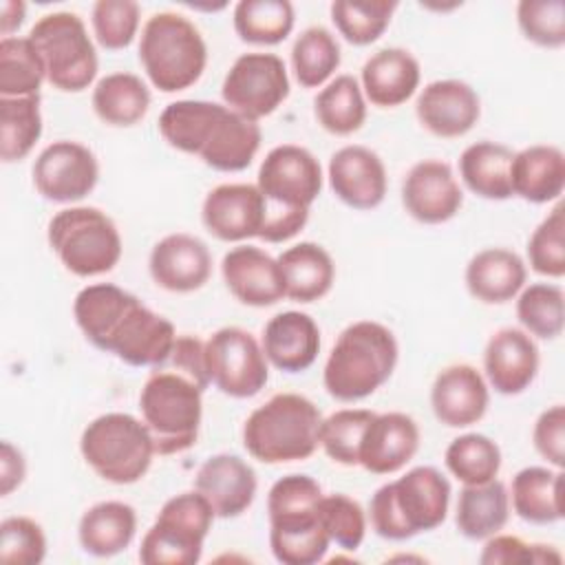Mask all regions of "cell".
Returning a JSON list of instances; mask_svg holds the SVG:
<instances>
[{"mask_svg":"<svg viewBox=\"0 0 565 565\" xmlns=\"http://www.w3.org/2000/svg\"><path fill=\"white\" fill-rule=\"evenodd\" d=\"M444 461L457 481L463 486H477L499 475L501 450L490 437L481 433H466L448 444Z\"/></svg>","mask_w":565,"mask_h":565,"instance_id":"7bdbcfd3","label":"cell"},{"mask_svg":"<svg viewBox=\"0 0 565 565\" xmlns=\"http://www.w3.org/2000/svg\"><path fill=\"white\" fill-rule=\"evenodd\" d=\"M159 132L168 146L196 154L218 172L245 170L260 148V126L225 104L179 99L159 115Z\"/></svg>","mask_w":565,"mask_h":565,"instance_id":"6da1fadb","label":"cell"},{"mask_svg":"<svg viewBox=\"0 0 565 565\" xmlns=\"http://www.w3.org/2000/svg\"><path fill=\"white\" fill-rule=\"evenodd\" d=\"M285 282V298L296 302H316L331 291L335 265L329 252L311 241L296 243L278 256Z\"/></svg>","mask_w":565,"mask_h":565,"instance_id":"1f68e13d","label":"cell"},{"mask_svg":"<svg viewBox=\"0 0 565 565\" xmlns=\"http://www.w3.org/2000/svg\"><path fill=\"white\" fill-rule=\"evenodd\" d=\"M483 369L497 393L519 395L539 373V347L523 329H499L486 344Z\"/></svg>","mask_w":565,"mask_h":565,"instance_id":"484cf974","label":"cell"},{"mask_svg":"<svg viewBox=\"0 0 565 565\" xmlns=\"http://www.w3.org/2000/svg\"><path fill=\"white\" fill-rule=\"evenodd\" d=\"M137 534V512L124 501H99L88 508L77 525V539L86 554L110 558L124 552Z\"/></svg>","mask_w":565,"mask_h":565,"instance_id":"836d02e7","label":"cell"},{"mask_svg":"<svg viewBox=\"0 0 565 565\" xmlns=\"http://www.w3.org/2000/svg\"><path fill=\"white\" fill-rule=\"evenodd\" d=\"M450 483L433 466H417L375 490L369 505L371 527L386 541H408L446 521Z\"/></svg>","mask_w":565,"mask_h":565,"instance_id":"5b68a950","label":"cell"},{"mask_svg":"<svg viewBox=\"0 0 565 565\" xmlns=\"http://www.w3.org/2000/svg\"><path fill=\"white\" fill-rule=\"evenodd\" d=\"M483 565H512V563H561L563 556L552 545L541 543H525L512 534H492L486 539L483 552L479 556Z\"/></svg>","mask_w":565,"mask_h":565,"instance_id":"f5cc1de1","label":"cell"},{"mask_svg":"<svg viewBox=\"0 0 565 565\" xmlns=\"http://www.w3.org/2000/svg\"><path fill=\"white\" fill-rule=\"evenodd\" d=\"M148 269L161 289L172 294H190L210 280L212 254L201 238L177 232L163 236L152 247Z\"/></svg>","mask_w":565,"mask_h":565,"instance_id":"d6986e66","label":"cell"},{"mask_svg":"<svg viewBox=\"0 0 565 565\" xmlns=\"http://www.w3.org/2000/svg\"><path fill=\"white\" fill-rule=\"evenodd\" d=\"M340 44L324 26L305 29L291 46V68L302 88L322 86L340 66Z\"/></svg>","mask_w":565,"mask_h":565,"instance_id":"60d3db41","label":"cell"},{"mask_svg":"<svg viewBox=\"0 0 565 565\" xmlns=\"http://www.w3.org/2000/svg\"><path fill=\"white\" fill-rule=\"evenodd\" d=\"M260 347L271 366L285 373H300L320 353V329L309 313L282 311L265 324Z\"/></svg>","mask_w":565,"mask_h":565,"instance_id":"4316f807","label":"cell"},{"mask_svg":"<svg viewBox=\"0 0 565 565\" xmlns=\"http://www.w3.org/2000/svg\"><path fill=\"white\" fill-rule=\"evenodd\" d=\"M532 441L536 452L552 463L554 468H563L565 463V408L563 404H554L545 408L534 422Z\"/></svg>","mask_w":565,"mask_h":565,"instance_id":"db71d44e","label":"cell"},{"mask_svg":"<svg viewBox=\"0 0 565 565\" xmlns=\"http://www.w3.org/2000/svg\"><path fill=\"white\" fill-rule=\"evenodd\" d=\"M139 15L141 9L132 0H97L90 13L95 40L108 51L130 46L139 29Z\"/></svg>","mask_w":565,"mask_h":565,"instance_id":"7dc6e473","label":"cell"},{"mask_svg":"<svg viewBox=\"0 0 565 565\" xmlns=\"http://www.w3.org/2000/svg\"><path fill=\"white\" fill-rule=\"evenodd\" d=\"M415 115L430 135L457 139L479 121L481 102L475 88L461 79H435L422 88Z\"/></svg>","mask_w":565,"mask_h":565,"instance_id":"ac0fdd59","label":"cell"},{"mask_svg":"<svg viewBox=\"0 0 565 565\" xmlns=\"http://www.w3.org/2000/svg\"><path fill=\"white\" fill-rule=\"evenodd\" d=\"M296 22L289 0H241L234 7V31L247 44H278Z\"/></svg>","mask_w":565,"mask_h":565,"instance_id":"ab89813d","label":"cell"},{"mask_svg":"<svg viewBox=\"0 0 565 565\" xmlns=\"http://www.w3.org/2000/svg\"><path fill=\"white\" fill-rule=\"evenodd\" d=\"M395 9V0H335L331 20L349 44L366 46L386 31Z\"/></svg>","mask_w":565,"mask_h":565,"instance_id":"f6af8a7d","label":"cell"},{"mask_svg":"<svg viewBox=\"0 0 565 565\" xmlns=\"http://www.w3.org/2000/svg\"><path fill=\"white\" fill-rule=\"evenodd\" d=\"M221 274L230 294L247 307H271L285 298L278 258L254 245H238L221 260Z\"/></svg>","mask_w":565,"mask_h":565,"instance_id":"603a6c76","label":"cell"},{"mask_svg":"<svg viewBox=\"0 0 565 565\" xmlns=\"http://www.w3.org/2000/svg\"><path fill=\"white\" fill-rule=\"evenodd\" d=\"M42 137L40 95L0 97V157L4 163L24 159Z\"/></svg>","mask_w":565,"mask_h":565,"instance_id":"f35d334b","label":"cell"},{"mask_svg":"<svg viewBox=\"0 0 565 565\" xmlns=\"http://www.w3.org/2000/svg\"><path fill=\"white\" fill-rule=\"evenodd\" d=\"M419 448L417 422L406 413H375L366 424L358 466L371 475H393L402 470Z\"/></svg>","mask_w":565,"mask_h":565,"instance_id":"44dd1931","label":"cell"},{"mask_svg":"<svg viewBox=\"0 0 565 565\" xmlns=\"http://www.w3.org/2000/svg\"><path fill=\"white\" fill-rule=\"evenodd\" d=\"M137 300L135 294L113 282H95L75 296L73 316L86 340L106 353L117 327Z\"/></svg>","mask_w":565,"mask_h":565,"instance_id":"f546056e","label":"cell"},{"mask_svg":"<svg viewBox=\"0 0 565 565\" xmlns=\"http://www.w3.org/2000/svg\"><path fill=\"white\" fill-rule=\"evenodd\" d=\"M201 221L218 241L238 243L254 238L265 223V199L252 183H221L203 199Z\"/></svg>","mask_w":565,"mask_h":565,"instance_id":"e0dca14e","label":"cell"},{"mask_svg":"<svg viewBox=\"0 0 565 565\" xmlns=\"http://www.w3.org/2000/svg\"><path fill=\"white\" fill-rule=\"evenodd\" d=\"M404 210L424 225L450 221L463 205L452 168L441 159L417 161L402 183Z\"/></svg>","mask_w":565,"mask_h":565,"instance_id":"2e32d148","label":"cell"},{"mask_svg":"<svg viewBox=\"0 0 565 565\" xmlns=\"http://www.w3.org/2000/svg\"><path fill=\"white\" fill-rule=\"evenodd\" d=\"M44 68L46 82L62 93L88 88L97 75V51L84 20L73 11L42 15L29 31Z\"/></svg>","mask_w":565,"mask_h":565,"instance_id":"8fae6325","label":"cell"},{"mask_svg":"<svg viewBox=\"0 0 565 565\" xmlns=\"http://www.w3.org/2000/svg\"><path fill=\"white\" fill-rule=\"evenodd\" d=\"M516 318L523 331L541 338L554 340L565 327V294L558 285L534 282L516 294Z\"/></svg>","mask_w":565,"mask_h":565,"instance_id":"ee69618b","label":"cell"},{"mask_svg":"<svg viewBox=\"0 0 565 565\" xmlns=\"http://www.w3.org/2000/svg\"><path fill=\"white\" fill-rule=\"evenodd\" d=\"M362 93L373 106L395 108L408 102L422 79L415 55L399 46L380 49L362 66Z\"/></svg>","mask_w":565,"mask_h":565,"instance_id":"83f0119b","label":"cell"},{"mask_svg":"<svg viewBox=\"0 0 565 565\" xmlns=\"http://www.w3.org/2000/svg\"><path fill=\"white\" fill-rule=\"evenodd\" d=\"M46 556V536L29 516H7L0 523V561L7 565H38Z\"/></svg>","mask_w":565,"mask_h":565,"instance_id":"816d5d0a","label":"cell"},{"mask_svg":"<svg viewBox=\"0 0 565 565\" xmlns=\"http://www.w3.org/2000/svg\"><path fill=\"white\" fill-rule=\"evenodd\" d=\"M490 393L483 375L470 364L441 369L430 388L435 417L448 428H468L488 411Z\"/></svg>","mask_w":565,"mask_h":565,"instance_id":"d4e9b609","label":"cell"},{"mask_svg":"<svg viewBox=\"0 0 565 565\" xmlns=\"http://www.w3.org/2000/svg\"><path fill=\"white\" fill-rule=\"evenodd\" d=\"M24 2L20 0H4L0 4V33L2 38H11V33L15 29H20V24L24 22Z\"/></svg>","mask_w":565,"mask_h":565,"instance_id":"6f0895ef","label":"cell"},{"mask_svg":"<svg viewBox=\"0 0 565 565\" xmlns=\"http://www.w3.org/2000/svg\"><path fill=\"white\" fill-rule=\"evenodd\" d=\"M139 408L157 455H177L196 444L203 388L190 377L170 369H152L139 393Z\"/></svg>","mask_w":565,"mask_h":565,"instance_id":"ba28073f","label":"cell"},{"mask_svg":"<svg viewBox=\"0 0 565 565\" xmlns=\"http://www.w3.org/2000/svg\"><path fill=\"white\" fill-rule=\"evenodd\" d=\"M177 340L174 324L137 300L117 327L108 351L130 366H161Z\"/></svg>","mask_w":565,"mask_h":565,"instance_id":"7402d4cb","label":"cell"},{"mask_svg":"<svg viewBox=\"0 0 565 565\" xmlns=\"http://www.w3.org/2000/svg\"><path fill=\"white\" fill-rule=\"evenodd\" d=\"M373 415L375 413L366 408H342L322 419L320 446L327 457L340 466H358L360 441Z\"/></svg>","mask_w":565,"mask_h":565,"instance_id":"bcb514c9","label":"cell"},{"mask_svg":"<svg viewBox=\"0 0 565 565\" xmlns=\"http://www.w3.org/2000/svg\"><path fill=\"white\" fill-rule=\"evenodd\" d=\"M322 415L298 393H276L252 411L243 426L245 450L263 463L309 459L320 446Z\"/></svg>","mask_w":565,"mask_h":565,"instance_id":"8992f818","label":"cell"},{"mask_svg":"<svg viewBox=\"0 0 565 565\" xmlns=\"http://www.w3.org/2000/svg\"><path fill=\"white\" fill-rule=\"evenodd\" d=\"M256 188L265 199V223L258 238L285 243L307 225L309 210L322 192L320 161L302 146H276L258 168Z\"/></svg>","mask_w":565,"mask_h":565,"instance_id":"7a4b0ae2","label":"cell"},{"mask_svg":"<svg viewBox=\"0 0 565 565\" xmlns=\"http://www.w3.org/2000/svg\"><path fill=\"white\" fill-rule=\"evenodd\" d=\"M214 516L212 505L201 492L174 494L163 503L154 523L143 534L139 561L143 565L199 563Z\"/></svg>","mask_w":565,"mask_h":565,"instance_id":"7c38bea8","label":"cell"},{"mask_svg":"<svg viewBox=\"0 0 565 565\" xmlns=\"http://www.w3.org/2000/svg\"><path fill=\"white\" fill-rule=\"evenodd\" d=\"M322 501L320 483L309 475L280 477L267 494L269 547L282 565H316L329 550L318 508Z\"/></svg>","mask_w":565,"mask_h":565,"instance_id":"3957f363","label":"cell"},{"mask_svg":"<svg viewBox=\"0 0 565 565\" xmlns=\"http://www.w3.org/2000/svg\"><path fill=\"white\" fill-rule=\"evenodd\" d=\"M26 477V461L20 448L11 441H2L0 448V494L9 497Z\"/></svg>","mask_w":565,"mask_h":565,"instance_id":"9f6ffc18","label":"cell"},{"mask_svg":"<svg viewBox=\"0 0 565 565\" xmlns=\"http://www.w3.org/2000/svg\"><path fill=\"white\" fill-rule=\"evenodd\" d=\"M527 269L516 252L488 247L477 252L466 267V287L472 298L486 305L512 300L525 285Z\"/></svg>","mask_w":565,"mask_h":565,"instance_id":"4dcf8cb0","label":"cell"},{"mask_svg":"<svg viewBox=\"0 0 565 565\" xmlns=\"http://www.w3.org/2000/svg\"><path fill=\"white\" fill-rule=\"evenodd\" d=\"M530 267L547 278L565 276V218L563 205H556L532 232L527 241Z\"/></svg>","mask_w":565,"mask_h":565,"instance_id":"c3c4849f","label":"cell"},{"mask_svg":"<svg viewBox=\"0 0 565 565\" xmlns=\"http://www.w3.org/2000/svg\"><path fill=\"white\" fill-rule=\"evenodd\" d=\"M516 22L521 33L543 49H561L565 44L563 0H521L516 4Z\"/></svg>","mask_w":565,"mask_h":565,"instance_id":"f907efd6","label":"cell"},{"mask_svg":"<svg viewBox=\"0 0 565 565\" xmlns=\"http://www.w3.org/2000/svg\"><path fill=\"white\" fill-rule=\"evenodd\" d=\"M79 450L93 472L115 486L137 483L157 455L146 424L128 413L95 417L82 433Z\"/></svg>","mask_w":565,"mask_h":565,"instance_id":"9c48e42d","label":"cell"},{"mask_svg":"<svg viewBox=\"0 0 565 565\" xmlns=\"http://www.w3.org/2000/svg\"><path fill=\"white\" fill-rule=\"evenodd\" d=\"M221 97L227 108L247 117L263 119L289 97L287 66L276 53H243L230 66Z\"/></svg>","mask_w":565,"mask_h":565,"instance_id":"5bb4252c","label":"cell"},{"mask_svg":"<svg viewBox=\"0 0 565 565\" xmlns=\"http://www.w3.org/2000/svg\"><path fill=\"white\" fill-rule=\"evenodd\" d=\"M397 340L375 320L349 324L335 340L322 373L327 393L338 402H358L373 395L395 371Z\"/></svg>","mask_w":565,"mask_h":565,"instance_id":"277c9868","label":"cell"},{"mask_svg":"<svg viewBox=\"0 0 565 565\" xmlns=\"http://www.w3.org/2000/svg\"><path fill=\"white\" fill-rule=\"evenodd\" d=\"M44 79V62L29 35L0 40V97L40 95Z\"/></svg>","mask_w":565,"mask_h":565,"instance_id":"b9f144b4","label":"cell"},{"mask_svg":"<svg viewBox=\"0 0 565 565\" xmlns=\"http://www.w3.org/2000/svg\"><path fill=\"white\" fill-rule=\"evenodd\" d=\"M318 124L338 137L353 135L366 119V102L362 86L353 75L333 77L313 99Z\"/></svg>","mask_w":565,"mask_h":565,"instance_id":"74e56055","label":"cell"},{"mask_svg":"<svg viewBox=\"0 0 565 565\" xmlns=\"http://www.w3.org/2000/svg\"><path fill=\"white\" fill-rule=\"evenodd\" d=\"M31 174L35 190L46 201L75 203L95 190L99 163L84 143L60 139L38 154Z\"/></svg>","mask_w":565,"mask_h":565,"instance_id":"9a60e30c","label":"cell"},{"mask_svg":"<svg viewBox=\"0 0 565 565\" xmlns=\"http://www.w3.org/2000/svg\"><path fill=\"white\" fill-rule=\"evenodd\" d=\"M90 102L95 115L104 124L128 128L146 117L150 108V90L135 73L119 71L95 84Z\"/></svg>","mask_w":565,"mask_h":565,"instance_id":"8d00e7d4","label":"cell"},{"mask_svg":"<svg viewBox=\"0 0 565 565\" xmlns=\"http://www.w3.org/2000/svg\"><path fill=\"white\" fill-rule=\"evenodd\" d=\"M260 342L241 327H223L205 340L210 384L223 395L245 399L260 393L269 377Z\"/></svg>","mask_w":565,"mask_h":565,"instance_id":"4fadbf2b","label":"cell"},{"mask_svg":"<svg viewBox=\"0 0 565 565\" xmlns=\"http://www.w3.org/2000/svg\"><path fill=\"white\" fill-rule=\"evenodd\" d=\"M256 472L238 455L221 452L201 463L194 477V490L201 492L221 519L241 516L256 497Z\"/></svg>","mask_w":565,"mask_h":565,"instance_id":"cb8c5ba5","label":"cell"},{"mask_svg":"<svg viewBox=\"0 0 565 565\" xmlns=\"http://www.w3.org/2000/svg\"><path fill=\"white\" fill-rule=\"evenodd\" d=\"M329 185L353 210H373L386 196V168L366 146H344L329 159Z\"/></svg>","mask_w":565,"mask_h":565,"instance_id":"ffe728a7","label":"cell"},{"mask_svg":"<svg viewBox=\"0 0 565 565\" xmlns=\"http://www.w3.org/2000/svg\"><path fill=\"white\" fill-rule=\"evenodd\" d=\"M320 523L329 534L331 543L342 550H358L366 534V514L358 501L347 494H322L318 508Z\"/></svg>","mask_w":565,"mask_h":565,"instance_id":"681fc988","label":"cell"},{"mask_svg":"<svg viewBox=\"0 0 565 565\" xmlns=\"http://www.w3.org/2000/svg\"><path fill=\"white\" fill-rule=\"evenodd\" d=\"M512 196L530 203H550L565 188V154L550 143L527 146L512 157L510 168Z\"/></svg>","mask_w":565,"mask_h":565,"instance_id":"f1b7e54d","label":"cell"},{"mask_svg":"<svg viewBox=\"0 0 565 565\" xmlns=\"http://www.w3.org/2000/svg\"><path fill=\"white\" fill-rule=\"evenodd\" d=\"M46 238L60 263L79 278L108 274L121 258L117 225L90 205L60 210L49 221Z\"/></svg>","mask_w":565,"mask_h":565,"instance_id":"30bf717a","label":"cell"},{"mask_svg":"<svg viewBox=\"0 0 565 565\" xmlns=\"http://www.w3.org/2000/svg\"><path fill=\"white\" fill-rule=\"evenodd\" d=\"M512 510L519 519L534 525H550L565 516L563 470L527 466L512 477Z\"/></svg>","mask_w":565,"mask_h":565,"instance_id":"d6a6232c","label":"cell"},{"mask_svg":"<svg viewBox=\"0 0 565 565\" xmlns=\"http://www.w3.org/2000/svg\"><path fill=\"white\" fill-rule=\"evenodd\" d=\"M139 62L161 93H179L199 82L207 64L201 31L185 15L159 11L141 29Z\"/></svg>","mask_w":565,"mask_h":565,"instance_id":"52a82bcc","label":"cell"},{"mask_svg":"<svg viewBox=\"0 0 565 565\" xmlns=\"http://www.w3.org/2000/svg\"><path fill=\"white\" fill-rule=\"evenodd\" d=\"M514 152L497 141L470 143L459 157V177L463 185L488 201H505L512 196V168Z\"/></svg>","mask_w":565,"mask_h":565,"instance_id":"d590c367","label":"cell"},{"mask_svg":"<svg viewBox=\"0 0 565 565\" xmlns=\"http://www.w3.org/2000/svg\"><path fill=\"white\" fill-rule=\"evenodd\" d=\"M157 369H170L185 377H190L196 386L203 391L210 386V375L205 366V342L196 335H177L174 347L168 355V360Z\"/></svg>","mask_w":565,"mask_h":565,"instance_id":"11a10c76","label":"cell"},{"mask_svg":"<svg viewBox=\"0 0 565 565\" xmlns=\"http://www.w3.org/2000/svg\"><path fill=\"white\" fill-rule=\"evenodd\" d=\"M508 519H510V494L503 481L494 477L486 483L461 488L457 499L455 523L466 539L486 541L492 534L501 532Z\"/></svg>","mask_w":565,"mask_h":565,"instance_id":"e575fe53","label":"cell"}]
</instances>
